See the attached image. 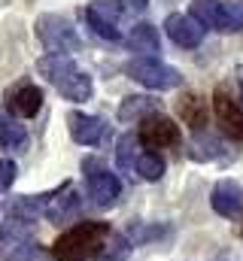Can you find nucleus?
I'll return each mask as SVG.
<instances>
[{
  "label": "nucleus",
  "mask_w": 243,
  "mask_h": 261,
  "mask_svg": "<svg viewBox=\"0 0 243 261\" xmlns=\"http://www.w3.org/2000/svg\"><path fill=\"white\" fill-rule=\"evenodd\" d=\"M107 237H110L107 222H79L61 234L49 252L55 261H88L101 255V249L107 246Z\"/></svg>",
  "instance_id": "nucleus-1"
},
{
  "label": "nucleus",
  "mask_w": 243,
  "mask_h": 261,
  "mask_svg": "<svg viewBox=\"0 0 243 261\" xmlns=\"http://www.w3.org/2000/svg\"><path fill=\"white\" fill-rule=\"evenodd\" d=\"M37 70H40V76H43L46 82H52V85L58 88L61 97H67V100H73V103H85V100L91 97V91H94L91 76L73 64L70 55H49V52H46V55L37 61Z\"/></svg>",
  "instance_id": "nucleus-2"
},
{
  "label": "nucleus",
  "mask_w": 243,
  "mask_h": 261,
  "mask_svg": "<svg viewBox=\"0 0 243 261\" xmlns=\"http://www.w3.org/2000/svg\"><path fill=\"white\" fill-rule=\"evenodd\" d=\"M0 261H55L52 252H46L34 234L25 228V222L9 219L0 225Z\"/></svg>",
  "instance_id": "nucleus-3"
},
{
  "label": "nucleus",
  "mask_w": 243,
  "mask_h": 261,
  "mask_svg": "<svg viewBox=\"0 0 243 261\" xmlns=\"http://www.w3.org/2000/svg\"><path fill=\"white\" fill-rule=\"evenodd\" d=\"M82 170H85V189H88V197L98 210H110L116 206L121 197V182L116 173H110L104 167L101 158H85L82 161Z\"/></svg>",
  "instance_id": "nucleus-4"
},
{
  "label": "nucleus",
  "mask_w": 243,
  "mask_h": 261,
  "mask_svg": "<svg viewBox=\"0 0 243 261\" xmlns=\"http://www.w3.org/2000/svg\"><path fill=\"white\" fill-rule=\"evenodd\" d=\"M34 28H37V40L46 46L49 55H67V52H76L82 46L76 28L64 15H40Z\"/></svg>",
  "instance_id": "nucleus-5"
},
{
  "label": "nucleus",
  "mask_w": 243,
  "mask_h": 261,
  "mask_svg": "<svg viewBox=\"0 0 243 261\" xmlns=\"http://www.w3.org/2000/svg\"><path fill=\"white\" fill-rule=\"evenodd\" d=\"M125 73L134 79V82H140V85H146V88H155V91H167V88H180L182 85V73L177 67L164 64V61H158V58H134V61H128L125 64Z\"/></svg>",
  "instance_id": "nucleus-6"
},
{
  "label": "nucleus",
  "mask_w": 243,
  "mask_h": 261,
  "mask_svg": "<svg viewBox=\"0 0 243 261\" xmlns=\"http://www.w3.org/2000/svg\"><path fill=\"white\" fill-rule=\"evenodd\" d=\"M125 12H131L125 0H94V3L85 9V18H88L91 31H94L101 40H107V43H119Z\"/></svg>",
  "instance_id": "nucleus-7"
},
{
  "label": "nucleus",
  "mask_w": 243,
  "mask_h": 261,
  "mask_svg": "<svg viewBox=\"0 0 243 261\" xmlns=\"http://www.w3.org/2000/svg\"><path fill=\"white\" fill-rule=\"evenodd\" d=\"M137 137H140V143L146 149H171V146H177L182 140L180 125L171 116H161V113L143 119L140 128H137Z\"/></svg>",
  "instance_id": "nucleus-8"
},
{
  "label": "nucleus",
  "mask_w": 243,
  "mask_h": 261,
  "mask_svg": "<svg viewBox=\"0 0 243 261\" xmlns=\"http://www.w3.org/2000/svg\"><path fill=\"white\" fill-rule=\"evenodd\" d=\"M213 110H216V122L231 140H243V103L228 91V88H216L213 94Z\"/></svg>",
  "instance_id": "nucleus-9"
},
{
  "label": "nucleus",
  "mask_w": 243,
  "mask_h": 261,
  "mask_svg": "<svg viewBox=\"0 0 243 261\" xmlns=\"http://www.w3.org/2000/svg\"><path fill=\"white\" fill-rule=\"evenodd\" d=\"M164 34L171 37V43H177L182 49H195L201 46L204 34H207V24L198 21L195 15H182V12H171L164 18Z\"/></svg>",
  "instance_id": "nucleus-10"
},
{
  "label": "nucleus",
  "mask_w": 243,
  "mask_h": 261,
  "mask_svg": "<svg viewBox=\"0 0 243 261\" xmlns=\"http://www.w3.org/2000/svg\"><path fill=\"white\" fill-rule=\"evenodd\" d=\"M6 110L15 119H34L43 110V91L34 82H18L6 91Z\"/></svg>",
  "instance_id": "nucleus-11"
},
{
  "label": "nucleus",
  "mask_w": 243,
  "mask_h": 261,
  "mask_svg": "<svg viewBox=\"0 0 243 261\" xmlns=\"http://www.w3.org/2000/svg\"><path fill=\"white\" fill-rule=\"evenodd\" d=\"M210 206L222 219H237L243 210V189L234 179H219L210 192Z\"/></svg>",
  "instance_id": "nucleus-12"
},
{
  "label": "nucleus",
  "mask_w": 243,
  "mask_h": 261,
  "mask_svg": "<svg viewBox=\"0 0 243 261\" xmlns=\"http://www.w3.org/2000/svg\"><path fill=\"white\" fill-rule=\"evenodd\" d=\"M79 210H82V200L76 195V189H73L70 182H64V186H58V189L52 192L46 219L55 222V225H67V222H73V216H79Z\"/></svg>",
  "instance_id": "nucleus-13"
},
{
  "label": "nucleus",
  "mask_w": 243,
  "mask_h": 261,
  "mask_svg": "<svg viewBox=\"0 0 243 261\" xmlns=\"http://www.w3.org/2000/svg\"><path fill=\"white\" fill-rule=\"evenodd\" d=\"M67 125H70V137L79 146H98L107 134V122L101 116H88V113H70Z\"/></svg>",
  "instance_id": "nucleus-14"
},
{
  "label": "nucleus",
  "mask_w": 243,
  "mask_h": 261,
  "mask_svg": "<svg viewBox=\"0 0 243 261\" xmlns=\"http://www.w3.org/2000/svg\"><path fill=\"white\" fill-rule=\"evenodd\" d=\"M191 15H195L198 21H204L207 28H213V31L231 34L225 0H191Z\"/></svg>",
  "instance_id": "nucleus-15"
},
{
  "label": "nucleus",
  "mask_w": 243,
  "mask_h": 261,
  "mask_svg": "<svg viewBox=\"0 0 243 261\" xmlns=\"http://www.w3.org/2000/svg\"><path fill=\"white\" fill-rule=\"evenodd\" d=\"M31 143L28 128L21 125V119H15L12 113H0V146L9 152H25Z\"/></svg>",
  "instance_id": "nucleus-16"
},
{
  "label": "nucleus",
  "mask_w": 243,
  "mask_h": 261,
  "mask_svg": "<svg viewBox=\"0 0 243 261\" xmlns=\"http://www.w3.org/2000/svg\"><path fill=\"white\" fill-rule=\"evenodd\" d=\"M158 113V97H149V94H131L119 103V122H143L149 116Z\"/></svg>",
  "instance_id": "nucleus-17"
},
{
  "label": "nucleus",
  "mask_w": 243,
  "mask_h": 261,
  "mask_svg": "<svg viewBox=\"0 0 243 261\" xmlns=\"http://www.w3.org/2000/svg\"><path fill=\"white\" fill-rule=\"evenodd\" d=\"M128 49L131 52H140V58H152L158 52V31L149 24V21H137L128 34Z\"/></svg>",
  "instance_id": "nucleus-18"
},
{
  "label": "nucleus",
  "mask_w": 243,
  "mask_h": 261,
  "mask_svg": "<svg viewBox=\"0 0 243 261\" xmlns=\"http://www.w3.org/2000/svg\"><path fill=\"white\" fill-rule=\"evenodd\" d=\"M137 143H140V137H137V134H121V140L116 143V164H119L121 173H134L137 158H140Z\"/></svg>",
  "instance_id": "nucleus-19"
},
{
  "label": "nucleus",
  "mask_w": 243,
  "mask_h": 261,
  "mask_svg": "<svg viewBox=\"0 0 243 261\" xmlns=\"http://www.w3.org/2000/svg\"><path fill=\"white\" fill-rule=\"evenodd\" d=\"M222 143L216 140V137H207V134H201L198 140H191V158L195 161H228V155H222Z\"/></svg>",
  "instance_id": "nucleus-20"
},
{
  "label": "nucleus",
  "mask_w": 243,
  "mask_h": 261,
  "mask_svg": "<svg viewBox=\"0 0 243 261\" xmlns=\"http://www.w3.org/2000/svg\"><path fill=\"white\" fill-rule=\"evenodd\" d=\"M134 173H137L140 179H146V182H158V179L164 176V158L155 155V152H140Z\"/></svg>",
  "instance_id": "nucleus-21"
},
{
  "label": "nucleus",
  "mask_w": 243,
  "mask_h": 261,
  "mask_svg": "<svg viewBox=\"0 0 243 261\" xmlns=\"http://www.w3.org/2000/svg\"><path fill=\"white\" fill-rule=\"evenodd\" d=\"M180 116L195 130H204V125H207V110H204V103H201L198 94H185V97H182L180 100Z\"/></svg>",
  "instance_id": "nucleus-22"
},
{
  "label": "nucleus",
  "mask_w": 243,
  "mask_h": 261,
  "mask_svg": "<svg viewBox=\"0 0 243 261\" xmlns=\"http://www.w3.org/2000/svg\"><path fill=\"white\" fill-rule=\"evenodd\" d=\"M131 237L128 234H119V237H113L104 249H101V255H98V261H125L128 255H131Z\"/></svg>",
  "instance_id": "nucleus-23"
},
{
  "label": "nucleus",
  "mask_w": 243,
  "mask_h": 261,
  "mask_svg": "<svg viewBox=\"0 0 243 261\" xmlns=\"http://www.w3.org/2000/svg\"><path fill=\"white\" fill-rule=\"evenodd\" d=\"M164 234H167L164 225H131V231H128V237L134 243H152V240H158Z\"/></svg>",
  "instance_id": "nucleus-24"
},
{
  "label": "nucleus",
  "mask_w": 243,
  "mask_h": 261,
  "mask_svg": "<svg viewBox=\"0 0 243 261\" xmlns=\"http://www.w3.org/2000/svg\"><path fill=\"white\" fill-rule=\"evenodd\" d=\"M225 9H228L231 34H234V31H243V0H225Z\"/></svg>",
  "instance_id": "nucleus-25"
},
{
  "label": "nucleus",
  "mask_w": 243,
  "mask_h": 261,
  "mask_svg": "<svg viewBox=\"0 0 243 261\" xmlns=\"http://www.w3.org/2000/svg\"><path fill=\"white\" fill-rule=\"evenodd\" d=\"M15 173H18L15 161H9V158H0V192H6V189L15 182Z\"/></svg>",
  "instance_id": "nucleus-26"
},
{
  "label": "nucleus",
  "mask_w": 243,
  "mask_h": 261,
  "mask_svg": "<svg viewBox=\"0 0 243 261\" xmlns=\"http://www.w3.org/2000/svg\"><path fill=\"white\" fill-rule=\"evenodd\" d=\"M125 3L131 12H146V6H149V0H125Z\"/></svg>",
  "instance_id": "nucleus-27"
},
{
  "label": "nucleus",
  "mask_w": 243,
  "mask_h": 261,
  "mask_svg": "<svg viewBox=\"0 0 243 261\" xmlns=\"http://www.w3.org/2000/svg\"><path fill=\"white\" fill-rule=\"evenodd\" d=\"M234 76H237V85H240V103H243V64L234 70Z\"/></svg>",
  "instance_id": "nucleus-28"
}]
</instances>
